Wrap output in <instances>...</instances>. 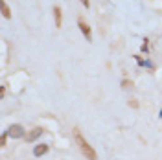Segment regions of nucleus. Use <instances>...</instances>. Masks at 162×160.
Listing matches in <instances>:
<instances>
[{"instance_id":"obj_7","label":"nucleus","mask_w":162,"mask_h":160,"mask_svg":"<svg viewBox=\"0 0 162 160\" xmlns=\"http://www.w3.org/2000/svg\"><path fill=\"white\" fill-rule=\"evenodd\" d=\"M0 7H2V15H4V19H11V9H9V6L6 4V0H0Z\"/></svg>"},{"instance_id":"obj_8","label":"nucleus","mask_w":162,"mask_h":160,"mask_svg":"<svg viewBox=\"0 0 162 160\" xmlns=\"http://www.w3.org/2000/svg\"><path fill=\"white\" fill-rule=\"evenodd\" d=\"M142 52H144V54H147V52H149V44H147V39L144 40V44H142Z\"/></svg>"},{"instance_id":"obj_4","label":"nucleus","mask_w":162,"mask_h":160,"mask_svg":"<svg viewBox=\"0 0 162 160\" xmlns=\"http://www.w3.org/2000/svg\"><path fill=\"white\" fill-rule=\"evenodd\" d=\"M42 133H44V131H42L40 127H35V129H31V131L26 134V140H28V142H35L40 134H42Z\"/></svg>"},{"instance_id":"obj_10","label":"nucleus","mask_w":162,"mask_h":160,"mask_svg":"<svg viewBox=\"0 0 162 160\" xmlns=\"http://www.w3.org/2000/svg\"><path fill=\"white\" fill-rule=\"evenodd\" d=\"M122 87H123V88H127V87H133V83H129L127 79H123V81H122Z\"/></svg>"},{"instance_id":"obj_3","label":"nucleus","mask_w":162,"mask_h":160,"mask_svg":"<svg viewBox=\"0 0 162 160\" xmlns=\"http://www.w3.org/2000/svg\"><path fill=\"white\" fill-rule=\"evenodd\" d=\"M78 26H79L81 33L85 35V39L88 40V42H92V30H90V26H88L83 19H78Z\"/></svg>"},{"instance_id":"obj_9","label":"nucleus","mask_w":162,"mask_h":160,"mask_svg":"<svg viewBox=\"0 0 162 160\" xmlns=\"http://www.w3.org/2000/svg\"><path fill=\"white\" fill-rule=\"evenodd\" d=\"M6 140H7V133H4V134L0 136V145H2V147L6 145Z\"/></svg>"},{"instance_id":"obj_5","label":"nucleus","mask_w":162,"mask_h":160,"mask_svg":"<svg viewBox=\"0 0 162 160\" xmlns=\"http://www.w3.org/2000/svg\"><path fill=\"white\" fill-rule=\"evenodd\" d=\"M54 17H55V28L63 26V11L59 6H54Z\"/></svg>"},{"instance_id":"obj_12","label":"nucleus","mask_w":162,"mask_h":160,"mask_svg":"<svg viewBox=\"0 0 162 160\" xmlns=\"http://www.w3.org/2000/svg\"><path fill=\"white\" fill-rule=\"evenodd\" d=\"M159 116H160V118H162V111H160V112H159Z\"/></svg>"},{"instance_id":"obj_11","label":"nucleus","mask_w":162,"mask_h":160,"mask_svg":"<svg viewBox=\"0 0 162 160\" xmlns=\"http://www.w3.org/2000/svg\"><path fill=\"white\" fill-rule=\"evenodd\" d=\"M79 2L85 6V7H88V6H90V0H79Z\"/></svg>"},{"instance_id":"obj_1","label":"nucleus","mask_w":162,"mask_h":160,"mask_svg":"<svg viewBox=\"0 0 162 160\" xmlns=\"http://www.w3.org/2000/svg\"><path fill=\"white\" fill-rule=\"evenodd\" d=\"M74 140H76V144L79 145L81 153L87 157V160H98V155H96V151L92 149V145H90L88 142L85 140V136L81 134L79 129H74Z\"/></svg>"},{"instance_id":"obj_6","label":"nucleus","mask_w":162,"mask_h":160,"mask_svg":"<svg viewBox=\"0 0 162 160\" xmlns=\"http://www.w3.org/2000/svg\"><path fill=\"white\" fill-rule=\"evenodd\" d=\"M46 153H48V145H46V144H39V145L33 147V155H35V157H42V155H46Z\"/></svg>"},{"instance_id":"obj_2","label":"nucleus","mask_w":162,"mask_h":160,"mask_svg":"<svg viewBox=\"0 0 162 160\" xmlns=\"http://www.w3.org/2000/svg\"><path fill=\"white\" fill-rule=\"evenodd\" d=\"M6 133H7V136H11L13 140H17V138H22V136H26V133H24V127H22L20 123H13V125H9Z\"/></svg>"}]
</instances>
